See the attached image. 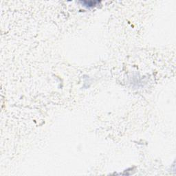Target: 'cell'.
Masks as SVG:
<instances>
[{"instance_id":"1","label":"cell","mask_w":176,"mask_h":176,"mask_svg":"<svg viewBox=\"0 0 176 176\" xmlns=\"http://www.w3.org/2000/svg\"><path fill=\"white\" fill-rule=\"evenodd\" d=\"M80 3L87 8H92L100 4L101 1H81Z\"/></svg>"}]
</instances>
